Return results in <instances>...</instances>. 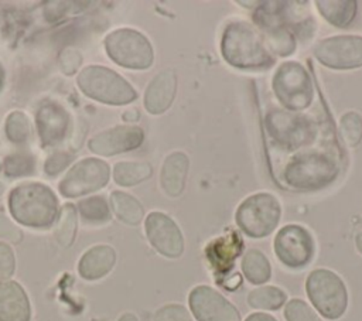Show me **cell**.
Wrapping results in <instances>:
<instances>
[{
	"label": "cell",
	"instance_id": "9a60e30c",
	"mask_svg": "<svg viewBox=\"0 0 362 321\" xmlns=\"http://www.w3.org/2000/svg\"><path fill=\"white\" fill-rule=\"evenodd\" d=\"M35 126L44 146H58L66 139L69 115L61 105L47 100L37 109Z\"/></svg>",
	"mask_w": 362,
	"mask_h": 321
},
{
	"label": "cell",
	"instance_id": "8fae6325",
	"mask_svg": "<svg viewBox=\"0 0 362 321\" xmlns=\"http://www.w3.org/2000/svg\"><path fill=\"white\" fill-rule=\"evenodd\" d=\"M315 58L332 69L362 66V37L335 35L320 41L314 48Z\"/></svg>",
	"mask_w": 362,
	"mask_h": 321
},
{
	"label": "cell",
	"instance_id": "277c9868",
	"mask_svg": "<svg viewBox=\"0 0 362 321\" xmlns=\"http://www.w3.org/2000/svg\"><path fill=\"white\" fill-rule=\"evenodd\" d=\"M103 44L107 57L123 68L147 69L153 64V47L137 30L117 28L105 37Z\"/></svg>",
	"mask_w": 362,
	"mask_h": 321
},
{
	"label": "cell",
	"instance_id": "8992f818",
	"mask_svg": "<svg viewBox=\"0 0 362 321\" xmlns=\"http://www.w3.org/2000/svg\"><path fill=\"white\" fill-rule=\"evenodd\" d=\"M281 215L277 198L267 192H257L247 197L236 209L238 226L250 238H264L270 235Z\"/></svg>",
	"mask_w": 362,
	"mask_h": 321
},
{
	"label": "cell",
	"instance_id": "60d3db41",
	"mask_svg": "<svg viewBox=\"0 0 362 321\" xmlns=\"http://www.w3.org/2000/svg\"><path fill=\"white\" fill-rule=\"evenodd\" d=\"M137 117H139L137 110H132V113H130V112L123 113V119H124V120H136Z\"/></svg>",
	"mask_w": 362,
	"mask_h": 321
},
{
	"label": "cell",
	"instance_id": "2e32d148",
	"mask_svg": "<svg viewBox=\"0 0 362 321\" xmlns=\"http://www.w3.org/2000/svg\"><path fill=\"white\" fill-rule=\"evenodd\" d=\"M177 93V75L173 69L158 72L147 85L144 92V107L151 115L164 113Z\"/></svg>",
	"mask_w": 362,
	"mask_h": 321
},
{
	"label": "cell",
	"instance_id": "83f0119b",
	"mask_svg": "<svg viewBox=\"0 0 362 321\" xmlns=\"http://www.w3.org/2000/svg\"><path fill=\"white\" fill-rule=\"evenodd\" d=\"M286 301V293L274 286H264L255 288L247 296V303L259 310H277Z\"/></svg>",
	"mask_w": 362,
	"mask_h": 321
},
{
	"label": "cell",
	"instance_id": "6da1fadb",
	"mask_svg": "<svg viewBox=\"0 0 362 321\" xmlns=\"http://www.w3.org/2000/svg\"><path fill=\"white\" fill-rule=\"evenodd\" d=\"M8 211L16 222L44 229L55 223L59 209L54 191L41 182H23L8 192Z\"/></svg>",
	"mask_w": 362,
	"mask_h": 321
},
{
	"label": "cell",
	"instance_id": "f35d334b",
	"mask_svg": "<svg viewBox=\"0 0 362 321\" xmlns=\"http://www.w3.org/2000/svg\"><path fill=\"white\" fill-rule=\"evenodd\" d=\"M240 281H242V279H240V274H233V279L232 277H229L228 280H225L223 281V286H225V288H228V290H235V288H238L239 286H240Z\"/></svg>",
	"mask_w": 362,
	"mask_h": 321
},
{
	"label": "cell",
	"instance_id": "9c48e42d",
	"mask_svg": "<svg viewBox=\"0 0 362 321\" xmlns=\"http://www.w3.org/2000/svg\"><path fill=\"white\" fill-rule=\"evenodd\" d=\"M335 163L321 154H307L290 163L284 171L288 185L296 188H318L335 178Z\"/></svg>",
	"mask_w": 362,
	"mask_h": 321
},
{
	"label": "cell",
	"instance_id": "e575fe53",
	"mask_svg": "<svg viewBox=\"0 0 362 321\" xmlns=\"http://www.w3.org/2000/svg\"><path fill=\"white\" fill-rule=\"evenodd\" d=\"M74 160V154L66 153V151H59V153H52L44 163V171L47 175L54 177L59 174L64 168H66Z\"/></svg>",
	"mask_w": 362,
	"mask_h": 321
},
{
	"label": "cell",
	"instance_id": "5bb4252c",
	"mask_svg": "<svg viewBox=\"0 0 362 321\" xmlns=\"http://www.w3.org/2000/svg\"><path fill=\"white\" fill-rule=\"evenodd\" d=\"M144 139V133L137 126H115L96 133L88 141V148L99 156L110 157L137 148Z\"/></svg>",
	"mask_w": 362,
	"mask_h": 321
},
{
	"label": "cell",
	"instance_id": "ac0fdd59",
	"mask_svg": "<svg viewBox=\"0 0 362 321\" xmlns=\"http://www.w3.org/2000/svg\"><path fill=\"white\" fill-rule=\"evenodd\" d=\"M116 263V252L109 245H96L88 249L78 262V273L85 280L105 277Z\"/></svg>",
	"mask_w": 362,
	"mask_h": 321
},
{
	"label": "cell",
	"instance_id": "f6af8a7d",
	"mask_svg": "<svg viewBox=\"0 0 362 321\" xmlns=\"http://www.w3.org/2000/svg\"><path fill=\"white\" fill-rule=\"evenodd\" d=\"M1 168H3V164H1V163H0V171H1Z\"/></svg>",
	"mask_w": 362,
	"mask_h": 321
},
{
	"label": "cell",
	"instance_id": "3957f363",
	"mask_svg": "<svg viewBox=\"0 0 362 321\" xmlns=\"http://www.w3.org/2000/svg\"><path fill=\"white\" fill-rule=\"evenodd\" d=\"M76 83L83 95L106 105H127L137 98L134 88L123 76L100 65L83 68L76 76Z\"/></svg>",
	"mask_w": 362,
	"mask_h": 321
},
{
	"label": "cell",
	"instance_id": "ba28073f",
	"mask_svg": "<svg viewBox=\"0 0 362 321\" xmlns=\"http://www.w3.org/2000/svg\"><path fill=\"white\" fill-rule=\"evenodd\" d=\"M110 177L109 164L100 158L89 157L74 164L58 184V191L66 198H76L100 189Z\"/></svg>",
	"mask_w": 362,
	"mask_h": 321
},
{
	"label": "cell",
	"instance_id": "836d02e7",
	"mask_svg": "<svg viewBox=\"0 0 362 321\" xmlns=\"http://www.w3.org/2000/svg\"><path fill=\"white\" fill-rule=\"evenodd\" d=\"M153 321H191V315L181 304H167L156 311Z\"/></svg>",
	"mask_w": 362,
	"mask_h": 321
},
{
	"label": "cell",
	"instance_id": "603a6c76",
	"mask_svg": "<svg viewBox=\"0 0 362 321\" xmlns=\"http://www.w3.org/2000/svg\"><path fill=\"white\" fill-rule=\"evenodd\" d=\"M317 8L320 14L332 25L345 27L348 25L356 14V1H317Z\"/></svg>",
	"mask_w": 362,
	"mask_h": 321
},
{
	"label": "cell",
	"instance_id": "7c38bea8",
	"mask_svg": "<svg viewBox=\"0 0 362 321\" xmlns=\"http://www.w3.org/2000/svg\"><path fill=\"white\" fill-rule=\"evenodd\" d=\"M189 308L198 321H240L239 311L221 293L201 284L191 290Z\"/></svg>",
	"mask_w": 362,
	"mask_h": 321
},
{
	"label": "cell",
	"instance_id": "8d00e7d4",
	"mask_svg": "<svg viewBox=\"0 0 362 321\" xmlns=\"http://www.w3.org/2000/svg\"><path fill=\"white\" fill-rule=\"evenodd\" d=\"M58 62H59V66H61L64 74L72 75V74H75L78 71V68H79V65L82 62V55L76 49H69L68 48V49H64L59 54Z\"/></svg>",
	"mask_w": 362,
	"mask_h": 321
},
{
	"label": "cell",
	"instance_id": "7402d4cb",
	"mask_svg": "<svg viewBox=\"0 0 362 321\" xmlns=\"http://www.w3.org/2000/svg\"><path fill=\"white\" fill-rule=\"evenodd\" d=\"M110 205L117 219L126 225H139L144 216L141 204L127 192L113 191L110 194Z\"/></svg>",
	"mask_w": 362,
	"mask_h": 321
},
{
	"label": "cell",
	"instance_id": "e0dca14e",
	"mask_svg": "<svg viewBox=\"0 0 362 321\" xmlns=\"http://www.w3.org/2000/svg\"><path fill=\"white\" fill-rule=\"evenodd\" d=\"M31 305L24 288L13 280L0 283V321H30Z\"/></svg>",
	"mask_w": 362,
	"mask_h": 321
},
{
	"label": "cell",
	"instance_id": "4316f807",
	"mask_svg": "<svg viewBox=\"0 0 362 321\" xmlns=\"http://www.w3.org/2000/svg\"><path fill=\"white\" fill-rule=\"evenodd\" d=\"M81 221L88 225H105L110 221L112 212L103 197H89L78 204Z\"/></svg>",
	"mask_w": 362,
	"mask_h": 321
},
{
	"label": "cell",
	"instance_id": "52a82bcc",
	"mask_svg": "<svg viewBox=\"0 0 362 321\" xmlns=\"http://www.w3.org/2000/svg\"><path fill=\"white\" fill-rule=\"evenodd\" d=\"M273 89L280 103L290 110L305 109L313 100V83L298 62H283L274 74Z\"/></svg>",
	"mask_w": 362,
	"mask_h": 321
},
{
	"label": "cell",
	"instance_id": "7bdbcfd3",
	"mask_svg": "<svg viewBox=\"0 0 362 321\" xmlns=\"http://www.w3.org/2000/svg\"><path fill=\"white\" fill-rule=\"evenodd\" d=\"M355 243H356L358 250L362 253V232H361V233H358V236L355 238Z\"/></svg>",
	"mask_w": 362,
	"mask_h": 321
},
{
	"label": "cell",
	"instance_id": "ab89813d",
	"mask_svg": "<svg viewBox=\"0 0 362 321\" xmlns=\"http://www.w3.org/2000/svg\"><path fill=\"white\" fill-rule=\"evenodd\" d=\"M245 321H277L274 317L264 313H253Z\"/></svg>",
	"mask_w": 362,
	"mask_h": 321
},
{
	"label": "cell",
	"instance_id": "d6986e66",
	"mask_svg": "<svg viewBox=\"0 0 362 321\" xmlns=\"http://www.w3.org/2000/svg\"><path fill=\"white\" fill-rule=\"evenodd\" d=\"M189 160L182 151L171 153L163 163L160 182L168 197H178L185 187Z\"/></svg>",
	"mask_w": 362,
	"mask_h": 321
},
{
	"label": "cell",
	"instance_id": "b9f144b4",
	"mask_svg": "<svg viewBox=\"0 0 362 321\" xmlns=\"http://www.w3.org/2000/svg\"><path fill=\"white\" fill-rule=\"evenodd\" d=\"M117 321H139V320H137V317H136L134 314L126 313V314H123Z\"/></svg>",
	"mask_w": 362,
	"mask_h": 321
},
{
	"label": "cell",
	"instance_id": "f1b7e54d",
	"mask_svg": "<svg viewBox=\"0 0 362 321\" xmlns=\"http://www.w3.org/2000/svg\"><path fill=\"white\" fill-rule=\"evenodd\" d=\"M4 132L7 139L14 143V144H25L28 141L30 133H31V126L28 117L20 112L14 110L8 113L6 117L4 123Z\"/></svg>",
	"mask_w": 362,
	"mask_h": 321
},
{
	"label": "cell",
	"instance_id": "484cf974",
	"mask_svg": "<svg viewBox=\"0 0 362 321\" xmlns=\"http://www.w3.org/2000/svg\"><path fill=\"white\" fill-rule=\"evenodd\" d=\"M78 212L72 204H65L55 221L54 236L62 247H69L76 236Z\"/></svg>",
	"mask_w": 362,
	"mask_h": 321
},
{
	"label": "cell",
	"instance_id": "5b68a950",
	"mask_svg": "<svg viewBox=\"0 0 362 321\" xmlns=\"http://www.w3.org/2000/svg\"><path fill=\"white\" fill-rule=\"evenodd\" d=\"M305 290L313 305L328 320L339 318L348 305V293L338 274L327 269L311 272L305 281Z\"/></svg>",
	"mask_w": 362,
	"mask_h": 321
},
{
	"label": "cell",
	"instance_id": "30bf717a",
	"mask_svg": "<svg viewBox=\"0 0 362 321\" xmlns=\"http://www.w3.org/2000/svg\"><path fill=\"white\" fill-rule=\"evenodd\" d=\"M274 253L287 267H304L314 256L313 236L300 225H287L274 238Z\"/></svg>",
	"mask_w": 362,
	"mask_h": 321
},
{
	"label": "cell",
	"instance_id": "d590c367",
	"mask_svg": "<svg viewBox=\"0 0 362 321\" xmlns=\"http://www.w3.org/2000/svg\"><path fill=\"white\" fill-rule=\"evenodd\" d=\"M16 270L14 252L10 245L0 242V280H7Z\"/></svg>",
	"mask_w": 362,
	"mask_h": 321
},
{
	"label": "cell",
	"instance_id": "f546056e",
	"mask_svg": "<svg viewBox=\"0 0 362 321\" xmlns=\"http://www.w3.org/2000/svg\"><path fill=\"white\" fill-rule=\"evenodd\" d=\"M4 174L10 178L31 175L35 171V158L30 153H13L3 161Z\"/></svg>",
	"mask_w": 362,
	"mask_h": 321
},
{
	"label": "cell",
	"instance_id": "74e56055",
	"mask_svg": "<svg viewBox=\"0 0 362 321\" xmlns=\"http://www.w3.org/2000/svg\"><path fill=\"white\" fill-rule=\"evenodd\" d=\"M0 238L7 239L13 243H20L23 240V232L8 218L0 215Z\"/></svg>",
	"mask_w": 362,
	"mask_h": 321
},
{
	"label": "cell",
	"instance_id": "7a4b0ae2",
	"mask_svg": "<svg viewBox=\"0 0 362 321\" xmlns=\"http://www.w3.org/2000/svg\"><path fill=\"white\" fill-rule=\"evenodd\" d=\"M221 51L228 64L240 69H264L274 62L263 37L245 21H232L226 25Z\"/></svg>",
	"mask_w": 362,
	"mask_h": 321
},
{
	"label": "cell",
	"instance_id": "ffe728a7",
	"mask_svg": "<svg viewBox=\"0 0 362 321\" xmlns=\"http://www.w3.org/2000/svg\"><path fill=\"white\" fill-rule=\"evenodd\" d=\"M242 240L236 232H230L215 239L206 246V257L218 273H225L233 267L235 259L242 250Z\"/></svg>",
	"mask_w": 362,
	"mask_h": 321
},
{
	"label": "cell",
	"instance_id": "4dcf8cb0",
	"mask_svg": "<svg viewBox=\"0 0 362 321\" xmlns=\"http://www.w3.org/2000/svg\"><path fill=\"white\" fill-rule=\"evenodd\" d=\"M339 133L348 146H358L362 140V116L356 112L342 115L339 119Z\"/></svg>",
	"mask_w": 362,
	"mask_h": 321
},
{
	"label": "cell",
	"instance_id": "d6a6232c",
	"mask_svg": "<svg viewBox=\"0 0 362 321\" xmlns=\"http://www.w3.org/2000/svg\"><path fill=\"white\" fill-rule=\"evenodd\" d=\"M284 317L287 321H321L315 311L298 298H293L286 304Z\"/></svg>",
	"mask_w": 362,
	"mask_h": 321
},
{
	"label": "cell",
	"instance_id": "1f68e13d",
	"mask_svg": "<svg viewBox=\"0 0 362 321\" xmlns=\"http://www.w3.org/2000/svg\"><path fill=\"white\" fill-rule=\"evenodd\" d=\"M267 38L272 49L279 55H290L296 48V41L293 35L288 33V30L272 27L269 28Z\"/></svg>",
	"mask_w": 362,
	"mask_h": 321
},
{
	"label": "cell",
	"instance_id": "d4e9b609",
	"mask_svg": "<svg viewBox=\"0 0 362 321\" xmlns=\"http://www.w3.org/2000/svg\"><path fill=\"white\" fill-rule=\"evenodd\" d=\"M242 270L252 284H263L272 276V267L267 257L257 249H250L245 253Z\"/></svg>",
	"mask_w": 362,
	"mask_h": 321
},
{
	"label": "cell",
	"instance_id": "44dd1931",
	"mask_svg": "<svg viewBox=\"0 0 362 321\" xmlns=\"http://www.w3.org/2000/svg\"><path fill=\"white\" fill-rule=\"evenodd\" d=\"M270 133L284 144H298L305 139V129L298 117L274 112L267 117Z\"/></svg>",
	"mask_w": 362,
	"mask_h": 321
},
{
	"label": "cell",
	"instance_id": "4fadbf2b",
	"mask_svg": "<svg viewBox=\"0 0 362 321\" xmlns=\"http://www.w3.org/2000/svg\"><path fill=\"white\" fill-rule=\"evenodd\" d=\"M150 245L163 256L177 259L184 252V238L178 225L163 212H151L144 222Z\"/></svg>",
	"mask_w": 362,
	"mask_h": 321
},
{
	"label": "cell",
	"instance_id": "cb8c5ba5",
	"mask_svg": "<svg viewBox=\"0 0 362 321\" xmlns=\"http://www.w3.org/2000/svg\"><path fill=\"white\" fill-rule=\"evenodd\" d=\"M153 168L148 163L120 161L113 168V180L120 187H132L151 177Z\"/></svg>",
	"mask_w": 362,
	"mask_h": 321
},
{
	"label": "cell",
	"instance_id": "ee69618b",
	"mask_svg": "<svg viewBox=\"0 0 362 321\" xmlns=\"http://www.w3.org/2000/svg\"><path fill=\"white\" fill-rule=\"evenodd\" d=\"M3 83H4V68H3V65L0 62V91L3 88Z\"/></svg>",
	"mask_w": 362,
	"mask_h": 321
}]
</instances>
